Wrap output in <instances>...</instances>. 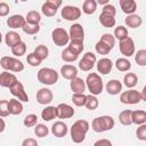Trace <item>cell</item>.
Returning <instances> with one entry per match:
<instances>
[{"label":"cell","mask_w":146,"mask_h":146,"mask_svg":"<svg viewBox=\"0 0 146 146\" xmlns=\"http://www.w3.org/2000/svg\"><path fill=\"white\" fill-rule=\"evenodd\" d=\"M89 130V122L86 120H78L71 127V138L74 143L80 144L84 140L86 133Z\"/></svg>","instance_id":"1"},{"label":"cell","mask_w":146,"mask_h":146,"mask_svg":"<svg viewBox=\"0 0 146 146\" xmlns=\"http://www.w3.org/2000/svg\"><path fill=\"white\" fill-rule=\"evenodd\" d=\"M114 119L110 115H103L98 116L92 120L91 122V128L95 132H104L107 130H111L114 128Z\"/></svg>","instance_id":"2"},{"label":"cell","mask_w":146,"mask_h":146,"mask_svg":"<svg viewBox=\"0 0 146 146\" xmlns=\"http://www.w3.org/2000/svg\"><path fill=\"white\" fill-rule=\"evenodd\" d=\"M86 84L88 90L90 91V95H94V96L100 95L104 88L103 80L97 73H89L86 79Z\"/></svg>","instance_id":"3"},{"label":"cell","mask_w":146,"mask_h":146,"mask_svg":"<svg viewBox=\"0 0 146 146\" xmlns=\"http://www.w3.org/2000/svg\"><path fill=\"white\" fill-rule=\"evenodd\" d=\"M38 80L40 83L46 86L55 84L58 81V73L50 67H43L38 72Z\"/></svg>","instance_id":"4"},{"label":"cell","mask_w":146,"mask_h":146,"mask_svg":"<svg viewBox=\"0 0 146 146\" xmlns=\"http://www.w3.org/2000/svg\"><path fill=\"white\" fill-rule=\"evenodd\" d=\"M1 67L6 71H11V72H21L24 70V64L18 60L15 57H9V56H3L1 57L0 60Z\"/></svg>","instance_id":"5"},{"label":"cell","mask_w":146,"mask_h":146,"mask_svg":"<svg viewBox=\"0 0 146 146\" xmlns=\"http://www.w3.org/2000/svg\"><path fill=\"white\" fill-rule=\"evenodd\" d=\"M51 39L52 42L58 46V47H63L66 46L70 41V34L67 33V31L63 27H57L51 32Z\"/></svg>","instance_id":"6"},{"label":"cell","mask_w":146,"mask_h":146,"mask_svg":"<svg viewBox=\"0 0 146 146\" xmlns=\"http://www.w3.org/2000/svg\"><path fill=\"white\" fill-rule=\"evenodd\" d=\"M140 100H141V95L139 91H137L135 89L127 90V91L122 92L120 96V102L123 104L135 105V104H138Z\"/></svg>","instance_id":"7"},{"label":"cell","mask_w":146,"mask_h":146,"mask_svg":"<svg viewBox=\"0 0 146 146\" xmlns=\"http://www.w3.org/2000/svg\"><path fill=\"white\" fill-rule=\"evenodd\" d=\"M119 48H120L121 54L124 55L125 57H130V56L135 55V50H136L135 42L130 36L125 38L124 40H121L119 43Z\"/></svg>","instance_id":"8"},{"label":"cell","mask_w":146,"mask_h":146,"mask_svg":"<svg viewBox=\"0 0 146 146\" xmlns=\"http://www.w3.org/2000/svg\"><path fill=\"white\" fill-rule=\"evenodd\" d=\"M97 59H96V55L92 54V52H86L82 57V59L79 62V68L84 71V72H88L90 71L95 64H96Z\"/></svg>","instance_id":"9"},{"label":"cell","mask_w":146,"mask_h":146,"mask_svg":"<svg viewBox=\"0 0 146 146\" xmlns=\"http://www.w3.org/2000/svg\"><path fill=\"white\" fill-rule=\"evenodd\" d=\"M60 14L66 21H76L81 16V10L75 6H64Z\"/></svg>","instance_id":"10"},{"label":"cell","mask_w":146,"mask_h":146,"mask_svg":"<svg viewBox=\"0 0 146 146\" xmlns=\"http://www.w3.org/2000/svg\"><path fill=\"white\" fill-rule=\"evenodd\" d=\"M9 90H10V94L13 96L18 98V100H21V102H29V96H27V94H26L22 82L17 81L11 88H9Z\"/></svg>","instance_id":"11"},{"label":"cell","mask_w":146,"mask_h":146,"mask_svg":"<svg viewBox=\"0 0 146 146\" xmlns=\"http://www.w3.org/2000/svg\"><path fill=\"white\" fill-rule=\"evenodd\" d=\"M54 95L52 91L48 88H41L39 89V91L36 92V102L41 105H48L52 102Z\"/></svg>","instance_id":"12"},{"label":"cell","mask_w":146,"mask_h":146,"mask_svg":"<svg viewBox=\"0 0 146 146\" xmlns=\"http://www.w3.org/2000/svg\"><path fill=\"white\" fill-rule=\"evenodd\" d=\"M68 34H70L71 41H73V40L83 41V39H84V30H83L82 25L79 24V23H75V24L71 25Z\"/></svg>","instance_id":"13"},{"label":"cell","mask_w":146,"mask_h":146,"mask_svg":"<svg viewBox=\"0 0 146 146\" xmlns=\"http://www.w3.org/2000/svg\"><path fill=\"white\" fill-rule=\"evenodd\" d=\"M17 78L13 74V73H9L7 71L2 72L0 74V86L1 87H5V88H11L16 82H17Z\"/></svg>","instance_id":"14"},{"label":"cell","mask_w":146,"mask_h":146,"mask_svg":"<svg viewBox=\"0 0 146 146\" xmlns=\"http://www.w3.org/2000/svg\"><path fill=\"white\" fill-rule=\"evenodd\" d=\"M26 24V18L22 15H13L7 19V25L10 29H23Z\"/></svg>","instance_id":"15"},{"label":"cell","mask_w":146,"mask_h":146,"mask_svg":"<svg viewBox=\"0 0 146 146\" xmlns=\"http://www.w3.org/2000/svg\"><path fill=\"white\" fill-rule=\"evenodd\" d=\"M74 115V110L68 104H59L57 106V117L58 119H70Z\"/></svg>","instance_id":"16"},{"label":"cell","mask_w":146,"mask_h":146,"mask_svg":"<svg viewBox=\"0 0 146 146\" xmlns=\"http://www.w3.org/2000/svg\"><path fill=\"white\" fill-rule=\"evenodd\" d=\"M51 133L57 138L65 137L67 133V125L63 121H57L51 127Z\"/></svg>","instance_id":"17"},{"label":"cell","mask_w":146,"mask_h":146,"mask_svg":"<svg viewBox=\"0 0 146 146\" xmlns=\"http://www.w3.org/2000/svg\"><path fill=\"white\" fill-rule=\"evenodd\" d=\"M60 73H62V76L64 79L72 80L74 78H76V75H78V68L74 65L66 64V65H63L60 67Z\"/></svg>","instance_id":"18"},{"label":"cell","mask_w":146,"mask_h":146,"mask_svg":"<svg viewBox=\"0 0 146 146\" xmlns=\"http://www.w3.org/2000/svg\"><path fill=\"white\" fill-rule=\"evenodd\" d=\"M70 87L74 94H83L86 88H87V84H86V81H83L81 78L76 76V78L71 80Z\"/></svg>","instance_id":"19"},{"label":"cell","mask_w":146,"mask_h":146,"mask_svg":"<svg viewBox=\"0 0 146 146\" xmlns=\"http://www.w3.org/2000/svg\"><path fill=\"white\" fill-rule=\"evenodd\" d=\"M113 63L108 58H102L97 62V71L100 74H108L112 71Z\"/></svg>","instance_id":"20"},{"label":"cell","mask_w":146,"mask_h":146,"mask_svg":"<svg viewBox=\"0 0 146 146\" xmlns=\"http://www.w3.org/2000/svg\"><path fill=\"white\" fill-rule=\"evenodd\" d=\"M120 7L124 14L132 15L137 9V3L135 0H120Z\"/></svg>","instance_id":"21"},{"label":"cell","mask_w":146,"mask_h":146,"mask_svg":"<svg viewBox=\"0 0 146 146\" xmlns=\"http://www.w3.org/2000/svg\"><path fill=\"white\" fill-rule=\"evenodd\" d=\"M5 42L7 46H9L10 48L15 47L16 44H18L19 42H22V39H21V35L15 32V31H9L6 33V36H5Z\"/></svg>","instance_id":"22"},{"label":"cell","mask_w":146,"mask_h":146,"mask_svg":"<svg viewBox=\"0 0 146 146\" xmlns=\"http://www.w3.org/2000/svg\"><path fill=\"white\" fill-rule=\"evenodd\" d=\"M124 22H125V24H127L128 27L137 29V27H139V26L141 25L143 18H141L139 15H137V14H132V15H128V16L125 17Z\"/></svg>","instance_id":"23"},{"label":"cell","mask_w":146,"mask_h":146,"mask_svg":"<svg viewBox=\"0 0 146 146\" xmlns=\"http://www.w3.org/2000/svg\"><path fill=\"white\" fill-rule=\"evenodd\" d=\"M122 90V83L119 80H110L106 84V91L110 95H117Z\"/></svg>","instance_id":"24"},{"label":"cell","mask_w":146,"mask_h":146,"mask_svg":"<svg viewBox=\"0 0 146 146\" xmlns=\"http://www.w3.org/2000/svg\"><path fill=\"white\" fill-rule=\"evenodd\" d=\"M8 108H9V114H13V115H19L23 112V105L21 100L15 99V98L9 100Z\"/></svg>","instance_id":"25"},{"label":"cell","mask_w":146,"mask_h":146,"mask_svg":"<svg viewBox=\"0 0 146 146\" xmlns=\"http://www.w3.org/2000/svg\"><path fill=\"white\" fill-rule=\"evenodd\" d=\"M57 116V107L55 106H47L41 112V117L44 121H51Z\"/></svg>","instance_id":"26"},{"label":"cell","mask_w":146,"mask_h":146,"mask_svg":"<svg viewBox=\"0 0 146 146\" xmlns=\"http://www.w3.org/2000/svg\"><path fill=\"white\" fill-rule=\"evenodd\" d=\"M146 122V112L141 110L132 111V123L141 125Z\"/></svg>","instance_id":"27"},{"label":"cell","mask_w":146,"mask_h":146,"mask_svg":"<svg viewBox=\"0 0 146 146\" xmlns=\"http://www.w3.org/2000/svg\"><path fill=\"white\" fill-rule=\"evenodd\" d=\"M119 121L123 125H130L132 123V111L124 110L119 114Z\"/></svg>","instance_id":"28"},{"label":"cell","mask_w":146,"mask_h":146,"mask_svg":"<svg viewBox=\"0 0 146 146\" xmlns=\"http://www.w3.org/2000/svg\"><path fill=\"white\" fill-rule=\"evenodd\" d=\"M99 22L104 27H113L115 25V18L111 15L102 13L99 15Z\"/></svg>","instance_id":"29"},{"label":"cell","mask_w":146,"mask_h":146,"mask_svg":"<svg viewBox=\"0 0 146 146\" xmlns=\"http://www.w3.org/2000/svg\"><path fill=\"white\" fill-rule=\"evenodd\" d=\"M97 9V2L95 0H86L82 5V11L87 15H91Z\"/></svg>","instance_id":"30"},{"label":"cell","mask_w":146,"mask_h":146,"mask_svg":"<svg viewBox=\"0 0 146 146\" xmlns=\"http://www.w3.org/2000/svg\"><path fill=\"white\" fill-rule=\"evenodd\" d=\"M115 67L120 72H127L131 68V63L127 58H117L115 62Z\"/></svg>","instance_id":"31"},{"label":"cell","mask_w":146,"mask_h":146,"mask_svg":"<svg viewBox=\"0 0 146 146\" xmlns=\"http://www.w3.org/2000/svg\"><path fill=\"white\" fill-rule=\"evenodd\" d=\"M79 57V55H76L75 52H73L68 47L65 48L63 51H62V59L64 62H67V63H71V62H74Z\"/></svg>","instance_id":"32"},{"label":"cell","mask_w":146,"mask_h":146,"mask_svg":"<svg viewBox=\"0 0 146 146\" xmlns=\"http://www.w3.org/2000/svg\"><path fill=\"white\" fill-rule=\"evenodd\" d=\"M123 82L127 88H133L138 82V78L135 73H127L123 78Z\"/></svg>","instance_id":"33"},{"label":"cell","mask_w":146,"mask_h":146,"mask_svg":"<svg viewBox=\"0 0 146 146\" xmlns=\"http://www.w3.org/2000/svg\"><path fill=\"white\" fill-rule=\"evenodd\" d=\"M41 11H42V14H43L44 16H47V17H52V16L56 15L57 8H55V7L51 6L48 1H46V2L42 5V7H41Z\"/></svg>","instance_id":"34"},{"label":"cell","mask_w":146,"mask_h":146,"mask_svg":"<svg viewBox=\"0 0 146 146\" xmlns=\"http://www.w3.org/2000/svg\"><path fill=\"white\" fill-rule=\"evenodd\" d=\"M26 22L30 23V24H35V25H39L40 21H41V16L40 14L36 11V10H31L27 13L26 15Z\"/></svg>","instance_id":"35"},{"label":"cell","mask_w":146,"mask_h":146,"mask_svg":"<svg viewBox=\"0 0 146 146\" xmlns=\"http://www.w3.org/2000/svg\"><path fill=\"white\" fill-rule=\"evenodd\" d=\"M72 102L75 106H86V103H87V95L84 94H73L72 96Z\"/></svg>","instance_id":"36"},{"label":"cell","mask_w":146,"mask_h":146,"mask_svg":"<svg viewBox=\"0 0 146 146\" xmlns=\"http://www.w3.org/2000/svg\"><path fill=\"white\" fill-rule=\"evenodd\" d=\"M33 52H34L41 60H43V59H46V58L48 57L49 50H48V48H47L44 44H39V46H36V48L34 49Z\"/></svg>","instance_id":"37"},{"label":"cell","mask_w":146,"mask_h":146,"mask_svg":"<svg viewBox=\"0 0 146 146\" xmlns=\"http://www.w3.org/2000/svg\"><path fill=\"white\" fill-rule=\"evenodd\" d=\"M135 62L139 66H146V49H140L136 52Z\"/></svg>","instance_id":"38"},{"label":"cell","mask_w":146,"mask_h":146,"mask_svg":"<svg viewBox=\"0 0 146 146\" xmlns=\"http://www.w3.org/2000/svg\"><path fill=\"white\" fill-rule=\"evenodd\" d=\"M95 49H96V51L99 54V55H107L113 48H111L110 46H107L106 43H104L103 41H98L97 43H96V46H95Z\"/></svg>","instance_id":"39"},{"label":"cell","mask_w":146,"mask_h":146,"mask_svg":"<svg viewBox=\"0 0 146 146\" xmlns=\"http://www.w3.org/2000/svg\"><path fill=\"white\" fill-rule=\"evenodd\" d=\"M98 105H99V102H98V99H97L96 96H94V95H88V96H87L86 107H87L88 110L94 111V110H96V108L98 107Z\"/></svg>","instance_id":"40"},{"label":"cell","mask_w":146,"mask_h":146,"mask_svg":"<svg viewBox=\"0 0 146 146\" xmlns=\"http://www.w3.org/2000/svg\"><path fill=\"white\" fill-rule=\"evenodd\" d=\"M22 30H23V32L25 34L33 35V34H36L40 31V26L39 25H35V24H30V23L26 22V24L24 25V27Z\"/></svg>","instance_id":"41"},{"label":"cell","mask_w":146,"mask_h":146,"mask_svg":"<svg viewBox=\"0 0 146 146\" xmlns=\"http://www.w3.org/2000/svg\"><path fill=\"white\" fill-rule=\"evenodd\" d=\"M114 36H115V39H119L120 41L121 40H124L125 38L129 36L128 35V30L124 26L120 25V26L115 27V30H114Z\"/></svg>","instance_id":"42"},{"label":"cell","mask_w":146,"mask_h":146,"mask_svg":"<svg viewBox=\"0 0 146 146\" xmlns=\"http://www.w3.org/2000/svg\"><path fill=\"white\" fill-rule=\"evenodd\" d=\"M83 47H84V46H83V41H76V40L71 41L70 44H68V48H70L73 52H75L76 55H80V54L82 52Z\"/></svg>","instance_id":"43"},{"label":"cell","mask_w":146,"mask_h":146,"mask_svg":"<svg viewBox=\"0 0 146 146\" xmlns=\"http://www.w3.org/2000/svg\"><path fill=\"white\" fill-rule=\"evenodd\" d=\"M11 52H13V55H15L17 57H21V56L25 55V52H26V44L23 41L19 42L18 44H16L15 47L11 48Z\"/></svg>","instance_id":"44"},{"label":"cell","mask_w":146,"mask_h":146,"mask_svg":"<svg viewBox=\"0 0 146 146\" xmlns=\"http://www.w3.org/2000/svg\"><path fill=\"white\" fill-rule=\"evenodd\" d=\"M48 132H49L48 128L44 124H42V123H38L35 125V128H34V133L36 135V137L43 138V137H46L48 135Z\"/></svg>","instance_id":"45"},{"label":"cell","mask_w":146,"mask_h":146,"mask_svg":"<svg viewBox=\"0 0 146 146\" xmlns=\"http://www.w3.org/2000/svg\"><path fill=\"white\" fill-rule=\"evenodd\" d=\"M23 123H24V125L27 127V128H30V127H34V125L38 124V116H36L35 114H29V115L25 116Z\"/></svg>","instance_id":"46"},{"label":"cell","mask_w":146,"mask_h":146,"mask_svg":"<svg viewBox=\"0 0 146 146\" xmlns=\"http://www.w3.org/2000/svg\"><path fill=\"white\" fill-rule=\"evenodd\" d=\"M100 41H103L104 43H106L107 46H110L111 48H113L114 44H115V36L112 35L111 33H105V34L102 35Z\"/></svg>","instance_id":"47"},{"label":"cell","mask_w":146,"mask_h":146,"mask_svg":"<svg viewBox=\"0 0 146 146\" xmlns=\"http://www.w3.org/2000/svg\"><path fill=\"white\" fill-rule=\"evenodd\" d=\"M26 60H27V63H29L31 66H39V65L41 64V62H42L34 52L29 54L27 57H26Z\"/></svg>","instance_id":"48"},{"label":"cell","mask_w":146,"mask_h":146,"mask_svg":"<svg viewBox=\"0 0 146 146\" xmlns=\"http://www.w3.org/2000/svg\"><path fill=\"white\" fill-rule=\"evenodd\" d=\"M136 136L139 140H143V141H146V123L139 125L136 130Z\"/></svg>","instance_id":"49"},{"label":"cell","mask_w":146,"mask_h":146,"mask_svg":"<svg viewBox=\"0 0 146 146\" xmlns=\"http://www.w3.org/2000/svg\"><path fill=\"white\" fill-rule=\"evenodd\" d=\"M8 105H9V100H1L0 102V116L1 117H5V116L9 115Z\"/></svg>","instance_id":"50"},{"label":"cell","mask_w":146,"mask_h":146,"mask_svg":"<svg viewBox=\"0 0 146 146\" xmlns=\"http://www.w3.org/2000/svg\"><path fill=\"white\" fill-rule=\"evenodd\" d=\"M102 13L107 14V15H111V16H113V17H114V16H115V14H116V9H115V7H114L113 5L108 3V5H106V6H104V7H103Z\"/></svg>","instance_id":"51"},{"label":"cell","mask_w":146,"mask_h":146,"mask_svg":"<svg viewBox=\"0 0 146 146\" xmlns=\"http://www.w3.org/2000/svg\"><path fill=\"white\" fill-rule=\"evenodd\" d=\"M9 13V6L6 2H1L0 3V16H7Z\"/></svg>","instance_id":"52"},{"label":"cell","mask_w":146,"mask_h":146,"mask_svg":"<svg viewBox=\"0 0 146 146\" xmlns=\"http://www.w3.org/2000/svg\"><path fill=\"white\" fill-rule=\"evenodd\" d=\"M94 146H113V145H112V143H111L110 139L103 138V139H98V140L94 144Z\"/></svg>","instance_id":"53"},{"label":"cell","mask_w":146,"mask_h":146,"mask_svg":"<svg viewBox=\"0 0 146 146\" xmlns=\"http://www.w3.org/2000/svg\"><path fill=\"white\" fill-rule=\"evenodd\" d=\"M22 146H38V141L34 138H26L23 140Z\"/></svg>","instance_id":"54"},{"label":"cell","mask_w":146,"mask_h":146,"mask_svg":"<svg viewBox=\"0 0 146 146\" xmlns=\"http://www.w3.org/2000/svg\"><path fill=\"white\" fill-rule=\"evenodd\" d=\"M48 2H49L51 6H54L55 8H57V9L62 6V1H60V0H48Z\"/></svg>","instance_id":"55"},{"label":"cell","mask_w":146,"mask_h":146,"mask_svg":"<svg viewBox=\"0 0 146 146\" xmlns=\"http://www.w3.org/2000/svg\"><path fill=\"white\" fill-rule=\"evenodd\" d=\"M140 95H141V100L146 102V84L144 86V88H143V90H141Z\"/></svg>","instance_id":"56"},{"label":"cell","mask_w":146,"mask_h":146,"mask_svg":"<svg viewBox=\"0 0 146 146\" xmlns=\"http://www.w3.org/2000/svg\"><path fill=\"white\" fill-rule=\"evenodd\" d=\"M98 2H99V3H102V5H104V6H106V5H108V2H107V0H99Z\"/></svg>","instance_id":"57"},{"label":"cell","mask_w":146,"mask_h":146,"mask_svg":"<svg viewBox=\"0 0 146 146\" xmlns=\"http://www.w3.org/2000/svg\"><path fill=\"white\" fill-rule=\"evenodd\" d=\"M1 124H2V127H1V129H0V131L2 132V131L5 130V122H3V119H1Z\"/></svg>","instance_id":"58"}]
</instances>
